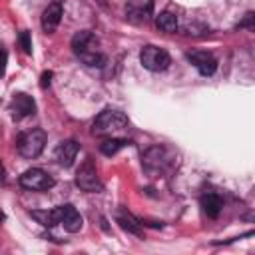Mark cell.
Returning <instances> with one entry per match:
<instances>
[{"mask_svg": "<svg viewBox=\"0 0 255 255\" xmlns=\"http://www.w3.org/2000/svg\"><path fill=\"white\" fill-rule=\"evenodd\" d=\"M54 215H56L58 225H62L68 233H78V231L82 229V225H84L82 215H80L78 209H76L74 205H70V203L58 205V207L54 209Z\"/></svg>", "mask_w": 255, "mask_h": 255, "instance_id": "8992f818", "label": "cell"}, {"mask_svg": "<svg viewBox=\"0 0 255 255\" xmlns=\"http://www.w3.org/2000/svg\"><path fill=\"white\" fill-rule=\"evenodd\" d=\"M155 26L161 32H175L177 30V16L173 12H169V10H165L155 18Z\"/></svg>", "mask_w": 255, "mask_h": 255, "instance_id": "9a60e30c", "label": "cell"}, {"mask_svg": "<svg viewBox=\"0 0 255 255\" xmlns=\"http://www.w3.org/2000/svg\"><path fill=\"white\" fill-rule=\"evenodd\" d=\"M153 12L151 0H129L126 6V16L131 24H145Z\"/></svg>", "mask_w": 255, "mask_h": 255, "instance_id": "52a82bcc", "label": "cell"}, {"mask_svg": "<svg viewBox=\"0 0 255 255\" xmlns=\"http://www.w3.org/2000/svg\"><path fill=\"white\" fill-rule=\"evenodd\" d=\"M46 145V131L44 129H30L20 135L18 139V153L26 159H34L42 153Z\"/></svg>", "mask_w": 255, "mask_h": 255, "instance_id": "7a4b0ae2", "label": "cell"}, {"mask_svg": "<svg viewBox=\"0 0 255 255\" xmlns=\"http://www.w3.org/2000/svg\"><path fill=\"white\" fill-rule=\"evenodd\" d=\"M20 44H22V50L26 52V54H32V42H30V34L24 30V32H20Z\"/></svg>", "mask_w": 255, "mask_h": 255, "instance_id": "d6986e66", "label": "cell"}, {"mask_svg": "<svg viewBox=\"0 0 255 255\" xmlns=\"http://www.w3.org/2000/svg\"><path fill=\"white\" fill-rule=\"evenodd\" d=\"M76 183L84 189V191H90V193H98L104 189L100 177H98V171H96V165L92 159H86L80 169L76 171Z\"/></svg>", "mask_w": 255, "mask_h": 255, "instance_id": "5b68a950", "label": "cell"}, {"mask_svg": "<svg viewBox=\"0 0 255 255\" xmlns=\"http://www.w3.org/2000/svg\"><path fill=\"white\" fill-rule=\"evenodd\" d=\"M80 60L86 64V66H92V68H102L106 64V56L98 50H92V52H86L80 56Z\"/></svg>", "mask_w": 255, "mask_h": 255, "instance_id": "2e32d148", "label": "cell"}, {"mask_svg": "<svg viewBox=\"0 0 255 255\" xmlns=\"http://www.w3.org/2000/svg\"><path fill=\"white\" fill-rule=\"evenodd\" d=\"M187 60L197 68V72H199L201 76H211V74H215V70H217V60H215L209 52H203V50L189 52V54H187Z\"/></svg>", "mask_w": 255, "mask_h": 255, "instance_id": "ba28073f", "label": "cell"}, {"mask_svg": "<svg viewBox=\"0 0 255 255\" xmlns=\"http://www.w3.org/2000/svg\"><path fill=\"white\" fill-rule=\"evenodd\" d=\"M124 145H126L124 139H116V137H112V139H106L104 143H100V151H102L104 155H116Z\"/></svg>", "mask_w": 255, "mask_h": 255, "instance_id": "ac0fdd59", "label": "cell"}, {"mask_svg": "<svg viewBox=\"0 0 255 255\" xmlns=\"http://www.w3.org/2000/svg\"><path fill=\"white\" fill-rule=\"evenodd\" d=\"M139 62L149 72H163L171 64V58L165 50L157 46H143L139 52Z\"/></svg>", "mask_w": 255, "mask_h": 255, "instance_id": "3957f363", "label": "cell"}, {"mask_svg": "<svg viewBox=\"0 0 255 255\" xmlns=\"http://www.w3.org/2000/svg\"><path fill=\"white\" fill-rule=\"evenodd\" d=\"M126 128H128V116L124 112H120V110H106V112H102L96 118L92 131L96 135H116V133H120Z\"/></svg>", "mask_w": 255, "mask_h": 255, "instance_id": "6da1fadb", "label": "cell"}, {"mask_svg": "<svg viewBox=\"0 0 255 255\" xmlns=\"http://www.w3.org/2000/svg\"><path fill=\"white\" fill-rule=\"evenodd\" d=\"M253 26H255V16H253V12H247L245 18L239 22V28H249V30H253Z\"/></svg>", "mask_w": 255, "mask_h": 255, "instance_id": "ffe728a7", "label": "cell"}, {"mask_svg": "<svg viewBox=\"0 0 255 255\" xmlns=\"http://www.w3.org/2000/svg\"><path fill=\"white\" fill-rule=\"evenodd\" d=\"M223 207V199L217 193H205L201 195V209L207 217H217Z\"/></svg>", "mask_w": 255, "mask_h": 255, "instance_id": "4fadbf2b", "label": "cell"}, {"mask_svg": "<svg viewBox=\"0 0 255 255\" xmlns=\"http://www.w3.org/2000/svg\"><path fill=\"white\" fill-rule=\"evenodd\" d=\"M96 46H98V38H96L90 30L76 32V34H74V38H72V50H74L78 56H82V54H86V52L96 50Z\"/></svg>", "mask_w": 255, "mask_h": 255, "instance_id": "8fae6325", "label": "cell"}, {"mask_svg": "<svg viewBox=\"0 0 255 255\" xmlns=\"http://www.w3.org/2000/svg\"><path fill=\"white\" fill-rule=\"evenodd\" d=\"M60 20H62V4L52 2V4L44 10V14H42V28H44V32L52 34V32L58 28Z\"/></svg>", "mask_w": 255, "mask_h": 255, "instance_id": "7c38bea8", "label": "cell"}, {"mask_svg": "<svg viewBox=\"0 0 255 255\" xmlns=\"http://www.w3.org/2000/svg\"><path fill=\"white\" fill-rule=\"evenodd\" d=\"M32 217L40 223V225H44V227H54V225H58V221H56V215H54V209L52 211H40V209H36V211H32Z\"/></svg>", "mask_w": 255, "mask_h": 255, "instance_id": "e0dca14e", "label": "cell"}, {"mask_svg": "<svg viewBox=\"0 0 255 255\" xmlns=\"http://www.w3.org/2000/svg\"><path fill=\"white\" fill-rule=\"evenodd\" d=\"M50 78H52V72H44V74H42V82H40V86L46 88V86L50 84Z\"/></svg>", "mask_w": 255, "mask_h": 255, "instance_id": "7402d4cb", "label": "cell"}, {"mask_svg": "<svg viewBox=\"0 0 255 255\" xmlns=\"http://www.w3.org/2000/svg\"><path fill=\"white\" fill-rule=\"evenodd\" d=\"M6 64H8V54H6V50L0 46V78H2L4 72H6Z\"/></svg>", "mask_w": 255, "mask_h": 255, "instance_id": "44dd1931", "label": "cell"}, {"mask_svg": "<svg viewBox=\"0 0 255 255\" xmlns=\"http://www.w3.org/2000/svg\"><path fill=\"white\" fill-rule=\"evenodd\" d=\"M20 185L26 187V189H32V191H48L54 187V177L40 169V167H32V169H26L22 175H20Z\"/></svg>", "mask_w": 255, "mask_h": 255, "instance_id": "277c9868", "label": "cell"}, {"mask_svg": "<svg viewBox=\"0 0 255 255\" xmlns=\"http://www.w3.org/2000/svg\"><path fill=\"white\" fill-rule=\"evenodd\" d=\"M78 149H80V145H78L74 139H66V141H62V143L56 147L54 157H56V161H58L62 167H70V165L74 163L76 155H78Z\"/></svg>", "mask_w": 255, "mask_h": 255, "instance_id": "30bf717a", "label": "cell"}, {"mask_svg": "<svg viewBox=\"0 0 255 255\" xmlns=\"http://www.w3.org/2000/svg\"><path fill=\"white\" fill-rule=\"evenodd\" d=\"M10 112L16 120H22L36 112V104L28 94H14V98L10 102Z\"/></svg>", "mask_w": 255, "mask_h": 255, "instance_id": "9c48e42d", "label": "cell"}, {"mask_svg": "<svg viewBox=\"0 0 255 255\" xmlns=\"http://www.w3.org/2000/svg\"><path fill=\"white\" fill-rule=\"evenodd\" d=\"M116 221H118V223H120V227H122V229H126L128 233L141 235V227H139L137 219H135V217H131L128 211L118 209V211H116Z\"/></svg>", "mask_w": 255, "mask_h": 255, "instance_id": "5bb4252c", "label": "cell"}]
</instances>
